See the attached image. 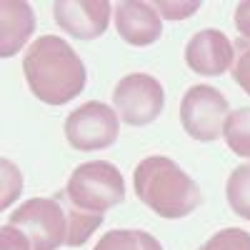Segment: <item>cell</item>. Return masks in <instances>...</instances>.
<instances>
[{
	"label": "cell",
	"mask_w": 250,
	"mask_h": 250,
	"mask_svg": "<svg viewBox=\"0 0 250 250\" xmlns=\"http://www.w3.org/2000/svg\"><path fill=\"white\" fill-rule=\"evenodd\" d=\"M23 73L30 93L48 105H65L75 100L88 83L80 55L58 35H40L33 40L23 58Z\"/></svg>",
	"instance_id": "1"
},
{
	"label": "cell",
	"mask_w": 250,
	"mask_h": 250,
	"mask_svg": "<svg viewBox=\"0 0 250 250\" xmlns=\"http://www.w3.org/2000/svg\"><path fill=\"white\" fill-rule=\"evenodd\" d=\"M133 185L138 200L165 220L190 215L203 203L198 183L175 160L165 155H150L140 160L133 173Z\"/></svg>",
	"instance_id": "2"
},
{
	"label": "cell",
	"mask_w": 250,
	"mask_h": 250,
	"mask_svg": "<svg viewBox=\"0 0 250 250\" xmlns=\"http://www.w3.org/2000/svg\"><path fill=\"white\" fill-rule=\"evenodd\" d=\"M65 198L78 210L90 215H105V210L125 200V180L108 160L83 163L70 173Z\"/></svg>",
	"instance_id": "3"
},
{
	"label": "cell",
	"mask_w": 250,
	"mask_h": 250,
	"mask_svg": "<svg viewBox=\"0 0 250 250\" xmlns=\"http://www.w3.org/2000/svg\"><path fill=\"white\" fill-rule=\"evenodd\" d=\"M8 225L23 230L33 250H58L60 245H68L70 220L60 193L53 198H30L20 203L8 215Z\"/></svg>",
	"instance_id": "4"
},
{
	"label": "cell",
	"mask_w": 250,
	"mask_h": 250,
	"mask_svg": "<svg viewBox=\"0 0 250 250\" xmlns=\"http://www.w3.org/2000/svg\"><path fill=\"white\" fill-rule=\"evenodd\" d=\"M230 115L225 95L213 85H193L180 100L183 130L193 140L213 143L223 135L225 120Z\"/></svg>",
	"instance_id": "5"
},
{
	"label": "cell",
	"mask_w": 250,
	"mask_h": 250,
	"mask_svg": "<svg viewBox=\"0 0 250 250\" xmlns=\"http://www.w3.org/2000/svg\"><path fill=\"white\" fill-rule=\"evenodd\" d=\"M120 118L118 113L100 100H88L75 108L65 120V138L70 148L80 153L105 150L118 140Z\"/></svg>",
	"instance_id": "6"
},
{
	"label": "cell",
	"mask_w": 250,
	"mask_h": 250,
	"mask_svg": "<svg viewBox=\"0 0 250 250\" xmlns=\"http://www.w3.org/2000/svg\"><path fill=\"white\" fill-rule=\"evenodd\" d=\"M113 105L123 123L140 128L150 125L165 105V90L160 80H155L148 73H130L118 80L113 90Z\"/></svg>",
	"instance_id": "7"
},
{
	"label": "cell",
	"mask_w": 250,
	"mask_h": 250,
	"mask_svg": "<svg viewBox=\"0 0 250 250\" xmlns=\"http://www.w3.org/2000/svg\"><path fill=\"white\" fill-rule=\"evenodd\" d=\"M53 18L68 35L78 40H93L108 30L110 3L108 0H58Z\"/></svg>",
	"instance_id": "8"
},
{
	"label": "cell",
	"mask_w": 250,
	"mask_h": 250,
	"mask_svg": "<svg viewBox=\"0 0 250 250\" xmlns=\"http://www.w3.org/2000/svg\"><path fill=\"white\" fill-rule=\"evenodd\" d=\"M185 62L198 75H223L230 65H235V50L225 33L215 28L198 30L185 45Z\"/></svg>",
	"instance_id": "9"
},
{
	"label": "cell",
	"mask_w": 250,
	"mask_h": 250,
	"mask_svg": "<svg viewBox=\"0 0 250 250\" xmlns=\"http://www.w3.org/2000/svg\"><path fill=\"white\" fill-rule=\"evenodd\" d=\"M115 28L128 45L145 48L163 35V18L153 3L125 0L115 8Z\"/></svg>",
	"instance_id": "10"
},
{
	"label": "cell",
	"mask_w": 250,
	"mask_h": 250,
	"mask_svg": "<svg viewBox=\"0 0 250 250\" xmlns=\"http://www.w3.org/2000/svg\"><path fill=\"white\" fill-rule=\"evenodd\" d=\"M35 30L33 8L23 0L0 3V58H13Z\"/></svg>",
	"instance_id": "11"
},
{
	"label": "cell",
	"mask_w": 250,
	"mask_h": 250,
	"mask_svg": "<svg viewBox=\"0 0 250 250\" xmlns=\"http://www.w3.org/2000/svg\"><path fill=\"white\" fill-rule=\"evenodd\" d=\"M93 250H163V245L155 235L145 230L120 228V230H108L105 235H100Z\"/></svg>",
	"instance_id": "12"
},
{
	"label": "cell",
	"mask_w": 250,
	"mask_h": 250,
	"mask_svg": "<svg viewBox=\"0 0 250 250\" xmlns=\"http://www.w3.org/2000/svg\"><path fill=\"white\" fill-rule=\"evenodd\" d=\"M228 205L233 208V213L250 220V163H243L230 173L225 185Z\"/></svg>",
	"instance_id": "13"
},
{
	"label": "cell",
	"mask_w": 250,
	"mask_h": 250,
	"mask_svg": "<svg viewBox=\"0 0 250 250\" xmlns=\"http://www.w3.org/2000/svg\"><path fill=\"white\" fill-rule=\"evenodd\" d=\"M223 138L235 155L250 158V108H238L228 115Z\"/></svg>",
	"instance_id": "14"
},
{
	"label": "cell",
	"mask_w": 250,
	"mask_h": 250,
	"mask_svg": "<svg viewBox=\"0 0 250 250\" xmlns=\"http://www.w3.org/2000/svg\"><path fill=\"white\" fill-rule=\"evenodd\" d=\"M60 198H62V203H65V208H68V220H70V233H68V248H78V245H83L85 243L98 228H100V223H103V218L105 215H90V213H83V210H78L75 205H70L68 203V198H65V190L60 193Z\"/></svg>",
	"instance_id": "15"
},
{
	"label": "cell",
	"mask_w": 250,
	"mask_h": 250,
	"mask_svg": "<svg viewBox=\"0 0 250 250\" xmlns=\"http://www.w3.org/2000/svg\"><path fill=\"white\" fill-rule=\"evenodd\" d=\"M198 250H250V233L240 228H225Z\"/></svg>",
	"instance_id": "16"
},
{
	"label": "cell",
	"mask_w": 250,
	"mask_h": 250,
	"mask_svg": "<svg viewBox=\"0 0 250 250\" xmlns=\"http://www.w3.org/2000/svg\"><path fill=\"white\" fill-rule=\"evenodd\" d=\"M0 170H3V198H0V208L8 210L10 203L20 195V190H23V175H20V170L8 158L0 160Z\"/></svg>",
	"instance_id": "17"
},
{
	"label": "cell",
	"mask_w": 250,
	"mask_h": 250,
	"mask_svg": "<svg viewBox=\"0 0 250 250\" xmlns=\"http://www.w3.org/2000/svg\"><path fill=\"white\" fill-rule=\"evenodd\" d=\"M0 250H33V245L23 230L5 223L0 228Z\"/></svg>",
	"instance_id": "18"
},
{
	"label": "cell",
	"mask_w": 250,
	"mask_h": 250,
	"mask_svg": "<svg viewBox=\"0 0 250 250\" xmlns=\"http://www.w3.org/2000/svg\"><path fill=\"white\" fill-rule=\"evenodd\" d=\"M153 5L160 13V18H170V20L190 18L200 8V3H168V0H163V3H153Z\"/></svg>",
	"instance_id": "19"
},
{
	"label": "cell",
	"mask_w": 250,
	"mask_h": 250,
	"mask_svg": "<svg viewBox=\"0 0 250 250\" xmlns=\"http://www.w3.org/2000/svg\"><path fill=\"white\" fill-rule=\"evenodd\" d=\"M233 80L250 95V48H240V55L233 65Z\"/></svg>",
	"instance_id": "20"
},
{
	"label": "cell",
	"mask_w": 250,
	"mask_h": 250,
	"mask_svg": "<svg viewBox=\"0 0 250 250\" xmlns=\"http://www.w3.org/2000/svg\"><path fill=\"white\" fill-rule=\"evenodd\" d=\"M235 28L243 35V40L250 43V0H245V3L235 8Z\"/></svg>",
	"instance_id": "21"
}]
</instances>
